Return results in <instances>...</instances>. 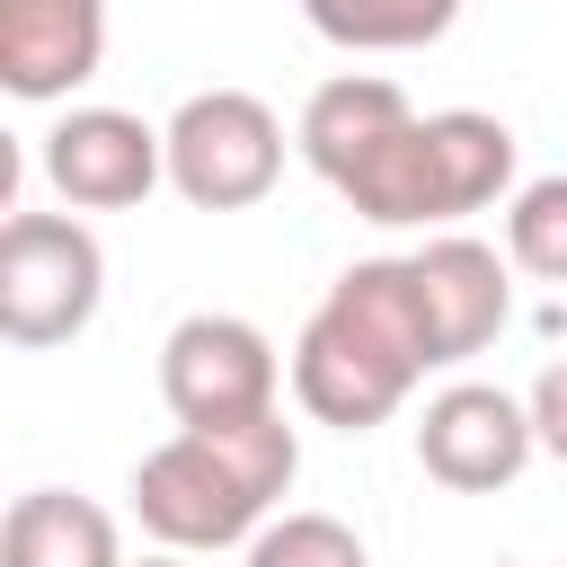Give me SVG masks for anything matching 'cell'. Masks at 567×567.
<instances>
[{
  "label": "cell",
  "instance_id": "10",
  "mask_svg": "<svg viewBox=\"0 0 567 567\" xmlns=\"http://www.w3.org/2000/svg\"><path fill=\"white\" fill-rule=\"evenodd\" d=\"M106 62V0H0V89L27 106L71 97Z\"/></svg>",
  "mask_w": 567,
  "mask_h": 567
},
{
  "label": "cell",
  "instance_id": "17",
  "mask_svg": "<svg viewBox=\"0 0 567 567\" xmlns=\"http://www.w3.org/2000/svg\"><path fill=\"white\" fill-rule=\"evenodd\" d=\"M133 567H195V558H177V549H151V558H133Z\"/></svg>",
  "mask_w": 567,
  "mask_h": 567
},
{
  "label": "cell",
  "instance_id": "5",
  "mask_svg": "<svg viewBox=\"0 0 567 567\" xmlns=\"http://www.w3.org/2000/svg\"><path fill=\"white\" fill-rule=\"evenodd\" d=\"M284 177V115L257 89H195L168 115V186L195 213H248Z\"/></svg>",
  "mask_w": 567,
  "mask_h": 567
},
{
  "label": "cell",
  "instance_id": "6",
  "mask_svg": "<svg viewBox=\"0 0 567 567\" xmlns=\"http://www.w3.org/2000/svg\"><path fill=\"white\" fill-rule=\"evenodd\" d=\"M159 399L177 425H248L284 408L275 337L239 310H186L159 346Z\"/></svg>",
  "mask_w": 567,
  "mask_h": 567
},
{
  "label": "cell",
  "instance_id": "13",
  "mask_svg": "<svg viewBox=\"0 0 567 567\" xmlns=\"http://www.w3.org/2000/svg\"><path fill=\"white\" fill-rule=\"evenodd\" d=\"M301 18L346 53H416L452 35L461 0H301Z\"/></svg>",
  "mask_w": 567,
  "mask_h": 567
},
{
  "label": "cell",
  "instance_id": "8",
  "mask_svg": "<svg viewBox=\"0 0 567 567\" xmlns=\"http://www.w3.org/2000/svg\"><path fill=\"white\" fill-rule=\"evenodd\" d=\"M532 452H540L532 399H514V390H496V381H452V390H434L425 416H416V461H425V478L452 487V496H496V487H514V478L532 470Z\"/></svg>",
  "mask_w": 567,
  "mask_h": 567
},
{
  "label": "cell",
  "instance_id": "7",
  "mask_svg": "<svg viewBox=\"0 0 567 567\" xmlns=\"http://www.w3.org/2000/svg\"><path fill=\"white\" fill-rule=\"evenodd\" d=\"M35 159L71 213H133L168 177V124H142L133 106H62Z\"/></svg>",
  "mask_w": 567,
  "mask_h": 567
},
{
  "label": "cell",
  "instance_id": "3",
  "mask_svg": "<svg viewBox=\"0 0 567 567\" xmlns=\"http://www.w3.org/2000/svg\"><path fill=\"white\" fill-rule=\"evenodd\" d=\"M337 195L363 221H381V230H452L461 213H487L496 195H514V124L505 115H478V106L416 115Z\"/></svg>",
  "mask_w": 567,
  "mask_h": 567
},
{
  "label": "cell",
  "instance_id": "16",
  "mask_svg": "<svg viewBox=\"0 0 567 567\" xmlns=\"http://www.w3.org/2000/svg\"><path fill=\"white\" fill-rule=\"evenodd\" d=\"M532 434L549 461H567V354L540 363V381H532Z\"/></svg>",
  "mask_w": 567,
  "mask_h": 567
},
{
  "label": "cell",
  "instance_id": "4",
  "mask_svg": "<svg viewBox=\"0 0 567 567\" xmlns=\"http://www.w3.org/2000/svg\"><path fill=\"white\" fill-rule=\"evenodd\" d=\"M106 301V248L80 213H9L0 221V337L44 354L71 346Z\"/></svg>",
  "mask_w": 567,
  "mask_h": 567
},
{
  "label": "cell",
  "instance_id": "1",
  "mask_svg": "<svg viewBox=\"0 0 567 567\" xmlns=\"http://www.w3.org/2000/svg\"><path fill=\"white\" fill-rule=\"evenodd\" d=\"M425 372H443V363H434V328H425L408 257L346 266L292 337V399L337 434L390 425Z\"/></svg>",
  "mask_w": 567,
  "mask_h": 567
},
{
  "label": "cell",
  "instance_id": "15",
  "mask_svg": "<svg viewBox=\"0 0 567 567\" xmlns=\"http://www.w3.org/2000/svg\"><path fill=\"white\" fill-rule=\"evenodd\" d=\"M248 567H372V558H363L354 523H337V514H284V523H266L248 540Z\"/></svg>",
  "mask_w": 567,
  "mask_h": 567
},
{
  "label": "cell",
  "instance_id": "12",
  "mask_svg": "<svg viewBox=\"0 0 567 567\" xmlns=\"http://www.w3.org/2000/svg\"><path fill=\"white\" fill-rule=\"evenodd\" d=\"M0 567H124V532L71 487H27L0 523Z\"/></svg>",
  "mask_w": 567,
  "mask_h": 567
},
{
  "label": "cell",
  "instance_id": "9",
  "mask_svg": "<svg viewBox=\"0 0 567 567\" xmlns=\"http://www.w3.org/2000/svg\"><path fill=\"white\" fill-rule=\"evenodd\" d=\"M514 257H496L487 239L470 230H434L408 275H416V301H425V328H434V363H470L478 346H496V328L514 319Z\"/></svg>",
  "mask_w": 567,
  "mask_h": 567
},
{
  "label": "cell",
  "instance_id": "14",
  "mask_svg": "<svg viewBox=\"0 0 567 567\" xmlns=\"http://www.w3.org/2000/svg\"><path fill=\"white\" fill-rule=\"evenodd\" d=\"M505 257L532 284H567V168L505 195Z\"/></svg>",
  "mask_w": 567,
  "mask_h": 567
},
{
  "label": "cell",
  "instance_id": "2",
  "mask_svg": "<svg viewBox=\"0 0 567 567\" xmlns=\"http://www.w3.org/2000/svg\"><path fill=\"white\" fill-rule=\"evenodd\" d=\"M292 470H301V434L284 425V408L248 416V425H177L159 452L133 461V514L159 549L213 558V549L266 532Z\"/></svg>",
  "mask_w": 567,
  "mask_h": 567
},
{
  "label": "cell",
  "instance_id": "11",
  "mask_svg": "<svg viewBox=\"0 0 567 567\" xmlns=\"http://www.w3.org/2000/svg\"><path fill=\"white\" fill-rule=\"evenodd\" d=\"M416 124V106H408V89L399 80H381V71H337V80H319L310 89V106H301V124H292V142H301V159L328 177V186H346L354 168H372L381 159V142H399Z\"/></svg>",
  "mask_w": 567,
  "mask_h": 567
}]
</instances>
